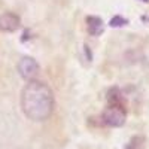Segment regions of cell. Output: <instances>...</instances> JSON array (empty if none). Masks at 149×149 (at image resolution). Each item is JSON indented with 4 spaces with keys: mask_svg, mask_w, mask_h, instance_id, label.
<instances>
[{
    "mask_svg": "<svg viewBox=\"0 0 149 149\" xmlns=\"http://www.w3.org/2000/svg\"><path fill=\"white\" fill-rule=\"evenodd\" d=\"M127 119V110L119 102H112L102 113V121L109 127H121Z\"/></svg>",
    "mask_w": 149,
    "mask_h": 149,
    "instance_id": "7a4b0ae2",
    "label": "cell"
},
{
    "mask_svg": "<svg viewBox=\"0 0 149 149\" xmlns=\"http://www.w3.org/2000/svg\"><path fill=\"white\" fill-rule=\"evenodd\" d=\"M128 21L124 18V17H119V15H115L113 18L110 19V27H122V26H125Z\"/></svg>",
    "mask_w": 149,
    "mask_h": 149,
    "instance_id": "8992f818",
    "label": "cell"
},
{
    "mask_svg": "<svg viewBox=\"0 0 149 149\" xmlns=\"http://www.w3.org/2000/svg\"><path fill=\"white\" fill-rule=\"evenodd\" d=\"M104 30V24L98 17H88L86 18V31L91 36H100Z\"/></svg>",
    "mask_w": 149,
    "mask_h": 149,
    "instance_id": "5b68a950",
    "label": "cell"
},
{
    "mask_svg": "<svg viewBox=\"0 0 149 149\" xmlns=\"http://www.w3.org/2000/svg\"><path fill=\"white\" fill-rule=\"evenodd\" d=\"M17 69L19 76L26 81H33L39 73V64L33 57H21L17 64Z\"/></svg>",
    "mask_w": 149,
    "mask_h": 149,
    "instance_id": "3957f363",
    "label": "cell"
},
{
    "mask_svg": "<svg viewBox=\"0 0 149 149\" xmlns=\"http://www.w3.org/2000/svg\"><path fill=\"white\" fill-rule=\"evenodd\" d=\"M19 17L12 14V12H6V14H2L0 15V30L2 31H15L19 29Z\"/></svg>",
    "mask_w": 149,
    "mask_h": 149,
    "instance_id": "277c9868",
    "label": "cell"
},
{
    "mask_svg": "<svg viewBox=\"0 0 149 149\" xmlns=\"http://www.w3.org/2000/svg\"><path fill=\"white\" fill-rule=\"evenodd\" d=\"M142 143H143V139L140 137V136H136V137H133L130 140V145H128L127 149H139L142 146Z\"/></svg>",
    "mask_w": 149,
    "mask_h": 149,
    "instance_id": "52a82bcc",
    "label": "cell"
},
{
    "mask_svg": "<svg viewBox=\"0 0 149 149\" xmlns=\"http://www.w3.org/2000/svg\"><path fill=\"white\" fill-rule=\"evenodd\" d=\"M21 109L34 122L46 121L54 112V93L42 81H29L21 91Z\"/></svg>",
    "mask_w": 149,
    "mask_h": 149,
    "instance_id": "6da1fadb",
    "label": "cell"
}]
</instances>
